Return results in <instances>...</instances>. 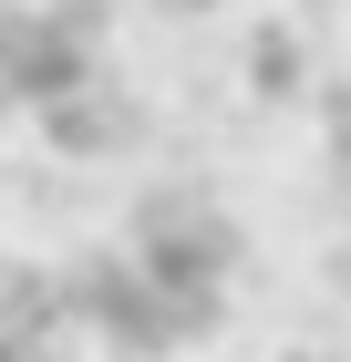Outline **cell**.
Listing matches in <instances>:
<instances>
[{
	"label": "cell",
	"mask_w": 351,
	"mask_h": 362,
	"mask_svg": "<svg viewBox=\"0 0 351 362\" xmlns=\"http://www.w3.org/2000/svg\"><path fill=\"white\" fill-rule=\"evenodd\" d=\"M227 279H238V228L196 197H155L93 269L62 279V321L135 362H165L227 310Z\"/></svg>",
	"instance_id": "6da1fadb"
},
{
	"label": "cell",
	"mask_w": 351,
	"mask_h": 362,
	"mask_svg": "<svg viewBox=\"0 0 351 362\" xmlns=\"http://www.w3.org/2000/svg\"><path fill=\"white\" fill-rule=\"evenodd\" d=\"M176 11H196V0H176Z\"/></svg>",
	"instance_id": "3957f363"
},
{
	"label": "cell",
	"mask_w": 351,
	"mask_h": 362,
	"mask_svg": "<svg viewBox=\"0 0 351 362\" xmlns=\"http://www.w3.org/2000/svg\"><path fill=\"white\" fill-rule=\"evenodd\" d=\"M0 362H83L73 352V321H62V290L0 310Z\"/></svg>",
	"instance_id": "7a4b0ae2"
}]
</instances>
